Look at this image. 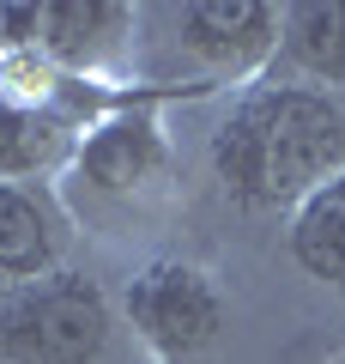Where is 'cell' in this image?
Wrapping results in <instances>:
<instances>
[{
    "label": "cell",
    "instance_id": "cell-7",
    "mask_svg": "<svg viewBox=\"0 0 345 364\" xmlns=\"http://www.w3.org/2000/svg\"><path fill=\"white\" fill-rule=\"evenodd\" d=\"M49 261H55L49 213L25 188L0 182V286H31L49 273Z\"/></svg>",
    "mask_w": 345,
    "mask_h": 364
},
{
    "label": "cell",
    "instance_id": "cell-1",
    "mask_svg": "<svg viewBox=\"0 0 345 364\" xmlns=\"http://www.w3.org/2000/svg\"><path fill=\"white\" fill-rule=\"evenodd\" d=\"M345 122L327 91L267 85L248 91L212 134V170L243 207H279V200L315 195L339 176Z\"/></svg>",
    "mask_w": 345,
    "mask_h": 364
},
{
    "label": "cell",
    "instance_id": "cell-8",
    "mask_svg": "<svg viewBox=\"0 0 345 364\" xmlns=\"http://www.w3.org/2000/svg\"><path fill=\"white\" fill-rule=\"evenodd\" d=\"M121 25H128V6H109V0H49L37 6V49L61 61H91Z\"/></svg>",
    "mask_w": 345,
    "mask_h": 364
},
{
    "label": "cell",
    "instance_id": "cell-3",
    "mask_svg": "<svg viewBox=\"0 0 345 364\" xmlns=\"http://www.w3.org/2000/svg\"><path fill=\"white\" fill-rule=\"evenodd\" d=\"M128 316L140 340L164 358H194L224 334V298L188 261H152L128 286Z\"/></svg>",
    "mask_w": 345,
    "mask_h": 364
},
{
    "label": "cell",
    "instance_id": "cell-6",
    "mask_svg": "<svg viewBox=\"0 0 345 364\" xmlns=\"http://www.w3.org/2000/svg\"><path fill=\"white\" fill-rule=\"evenodd\" d=\"M291 255L309 279L345 291V170L327 176L315 195L297 200V219H291Z\"/></svg>",
    "mask_w": 345,
    "mask_h": 364
},
{
    "label": "cell",
    "instance_id": "cell-10",
    "mask_svg": "<svg viewBox=\"0 0 345 364\" xmlns=\"http://www.w3.org/2000/svg\"><path fill=\"white\" fill-rule=\"evenodd\" d=\"M55 152H61V128L31 104L0 97V176H31V170L55 164Z\"/></svg>",
    "mask_w": 345,
    "mask_h": 364
},
{
    "label": "cell",
    "instance_id": "cell-4",
    "mask_svg": "<svg viewBox=\"0 0 345 364\" xmlns=\"http://www.w3.org/2000/svg\"><path fill=\"white\" fill-rule=\"evenodd\" d=\"M285 13L267 0H188L182 6V49L218 73H248L279 43Z\"/></svg>",
    "mask_w": 345,
    "mask_h": 364
},
{
    "label": "cell",
    "instance_id": "cell-2",
    "mask_svg": "<svg viewBox=\"0 0 345 364\" xmlns=\"http://www.w3.org/2000/svg\"><path fill=\"white\" fill-rule=\"evenodd\" d=\"M109 340V304L85 273H43L0 310L6 364H91Z\"/></svg>",
    "mask_w": 345,
    "mask_h": 364
},
{
    "label": "cell",
    "instance_id": "cell-5",
    "mask_svg": "<svg viewBox=\"0 0 345 364\" xmlns=\"http://www.w3.org/2000/svg\"><path fill=\"white\" fill-rule=\"evenodd\" d=\"M164 134L152 116H115L79 146V176L103 195H133L164 170Z\"/></svg>",
    "mask_w": 345,
    "mask_h": 364
},
{
    "label": "cell",
    "instance_id": "cell-9",
    "mask_svg": "<svg viewBox=\"0 0 345 364\" xmlns=\"http://www.w3.org/2000/svg\"><path fill=\"white\" fill-rule=\"evenodd\" d=\"M291 55L315 79H345V0H309L285 13Z\"/></svg>",
    "mask_w": 345,
    "mask_h": 364
}]
</instances>
